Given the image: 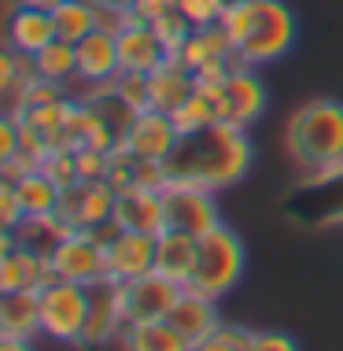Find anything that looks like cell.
<instances>
[{
  "label": "cell",
  "mask_w": 343,
  "mask_h": 351,
  "mask_svg": "<svg viewBox=\"0 0 343 351\" xmlns=\"http://www.w3.org/2000/svg\"><path fill=\"white\" fill-rule=\"evenodd\" d=\"M251 163L255 145L247 130L233 126V122H214V126H203L196 134H181L177 148L166 159V170L170 182H192L222 193V189L244 182Z\"/></svg>",
  "instance_id": "1"
},
{
  "label": "cell",
  "mask_w": 343,
  "mask_h": 351,
  "mask_svg": "<svg viewBox=\"0 0 343 351\" xmlns=\"http://www.w3.org/2000/svg\"><path fill=\"white\" fill-rule=\"evenodd\" d=\"M222 26L233 37L236 60L251 67L284 60L295 49V34H299L295 12L284 0H233Z\"/></svg>",
  "instance_id": "2"
},
{
  "label": "cell",
  "mask_w": 343,
  "mask_h": 351,
  "mask_svg": "<svg viewBox=\"0 0 343 351\" xmlns=\"http://www.w3.org/2000/svg\"><path fill=\"white\" fill-rule=\"evenodd\" d=\"M284 145L303 178L343 163V104L318 97L295 108L284 130Z\"/></svg>",
  "instance_id": "3"
},
{
  "label": "cell",
  "mask_w": 343,
  "mask_h": 351,
  "mask_svg": "<svg viewBox=\"0 0 343 351\" xmlns=\"http://www.w3.org/2000/svg\"><path fill=\"white\" fill-rule=\"evenodd\" d=\"M244 270H247V248H244L236 230H229L222 222L218 230L199 237V259H196V274H192V289L222 300L240 285Z\"/></svg>",
  "instance_id": "4"
},
{
  "label": "cell",
  "mask_w": 343,
  "mask_h": 351,
  "mask_svg": "<svg viewBox=\"0 0 343 351\" xmlns=\"http://www.w3.org/2000/svg\"><path fill=\"white\" fill-rule=\"evenodd\" d=\"M284 215H288L295 226H307V230H332V226H343V163L321 170V174L303 178V182L284 196Z\"/></svg>",
  "instance_id": "5"
},
{
  "label": "cell",
  "mask_w": 343,
  "mask_h": 351,
  "mask_svg": "<svg viewBox=\"0 0 343 351\" xmlns=\"http://www.w3.org/2000/svg\"><path fill=\"white\" fill-rule=\"evenodd\" d=\"M89 322V285L52 278L41 289V333L55 344H81Z\"/></svg>",
  "instance_id": "6"
},
{
  "label": "cell",
  "mask_w": 343,
  "mask_h": 351,
  "mask_svg": "<svg viewBox=\"0 0 343 351\" xmlns=\"http://www.w3.org/2000/svg\"><path fill=\"white\" fill-rule=\"evenodd\" d=\"M166 204V226L170 230H185L192 237H207L222 226V207H218V193L207 185L192 182H170L163 189Z\"/></svg>",
  "instance_id": "7"
},
{
  "label": "cell",
  "mask_w": 343,
  "mask_h": 351,
  "mask_svg": "<svg viewBox=\"0 0 343 351\" xmlns=\"http://www.w3.org/2000/svg\"><path fill=\"white\" fill-rule=\"evenodd\" d=\"M122 285V311L126 322H155V318H170V311L177 307L185 285L170 281L166 274L148 270L133 281H118Z\"/></svg>",
  "instance_id": "8"
},
{
  "label": "cell",
  "mask_w": 343,
  "mask_h": 351,
  "mask_svg": "<svg viewBox=\"0 0 343 351\" xmlns=\"http://www.w3.org/2000/svg\"><path fill=\"white\" fill-rule=\"evenodd\" d=\"M114 204H118V189H114L107 178H103V182H78V185L63 189L55 215L66 218L74 230H92V226L111 222Z\"/></svg>",
  "instance_id": "9"
},
{
  "label": "cell",
  "mask_w": 343,
  "mask_h": 351,
  "mask_svg": "<svg viewBox=\"0 0 343 351\" xmlns=\"http://www.w3.org/2000/svg\"><path fill=\"white\" fill-rule=\"evenodd\" d=\"M55 278L78 281V285H97L107 278V248L92 237L89 230H74L52 255Z\"/></svg>",
  "instance_id": "10"
},
{
  "label": "cell",
  "mask_w": 343,
  "mask_h": 351,
  "mask_svg": "<svg viewBox=\"0 0 343 351\" xmlns=\"http://www.w3.org/2000/svg\"><path fill=\"white\" fill-rule=\"evenodd\" d=\"M266 108H270V93H266L259 67L236 60V67L225 82V122H233L240 130H251L266 115Z\"/></svg>",
  "instance_id": "11"
},
{
  "label": "cell",
  "mask_w": 343,
  "mask_h": 351,
  "mask_svg": "<svg viewBox=\"0 0 343 351\" xmlns=\"http://www.w3.org/2000/svg\"><path fill=\"white\" fill-rule=\"evenodd\" d=\"M122 326H126V311H122V285L103 278L89 285V322H85L81 348H103L118 340Z\"/></svg>",
  "instance_id": "12"
},
{
  "label": "cell",
  "mask_w": 343,
  "mask_h": 351,
  "mask_svg": "<svg viewBox=\"0 0 343 351\" xmlns=\"http://www.w3.org/2000/svg\"><path fill=\"white\" fill-rule=\"evenodd\" d=\"M181 130L174 126V115L159 108H148L133 119L129 134H126V148L137 159H155V163H166L170 152L177 148Z\"/></svg>",
  "instance_id": "13"
},
{
  "label": "cell",
  "mask_w": 343,
  "mask_h": 351,
  "mask_svg": "<svg viewBox=\"0 0 343 351\" xmlns=\"http://www.w3.org/2000/svg\"><path fill=\"white\" fill-rule=\"evenodd\" d=\"M74 49H78V85H81V89H92V85H111L122 74L118 34L92 30L89 37H81Z\"/></svg>",
  "instance_id": "14"
},
{
  "label": "cell",
  "mask_w": 343,
  "mask_h": 351,
  "mask_svg": "<svg viewBox=\"0 0 343 351\" xmlns=\"http://www.w3.org/2000/svg\"><path fill=\"white\" fill-rule=\"evenodd\" d=\"M148 270H155V237L137 233V230H122L107 244V278L133 281Z\"/></svg>",
  "instance_id": "15"
},
{
  "label": "cell",
  "mask_w": 343,
  "mask_h": 351,
  "mask_svg": "<svg viewBox=\"0 0 343 351\" xmlns=\"http://www.w3.org/2000/svg\"><path fill=\"white\" fill-rule=\"evenodd\" d=\"M118 60H122V71L151 74L155 67H163V63L170 60V49L163 45V37L155 34L151 23L133 19L126 30L118 34Z\"/></svg>",
  "instance_id": "16"
},
{
  "label": "cell",
  "mask_w": 343,
  "mask_h": 351,
  "mask_svg": "<svg viewBox=\"0 0 343 351\" xmlns=\"http://www.w3.org/2000/svg\"><path fill=\"white\" fill-rule=\"evenodd\" d=\"M196 259H199V237L185 233V230H166L155 237V270L166 274L177 285H192L196 274Z\"/></svg>",
  "instance_id": "17"
},
{
  "label": "cell",
  "mask_w": 343,
  "mask_h": 351,
  "mask_svg": "<svg viewBox=\"0 0 343 351\" xmlns=\"http://www.w3.org/2000/svg\"><path fill=\"white\" fill-rule=\"evenodd\" d=\"M55 19L49 8H30V4H18L15 12H8V34L4 45H12L18 52H30L37 56L45 45L55 41Z\"/></svg>",
  "instance_id": "18"
},
{
  "label": "cell",
  "mask_w": 343,
  "mask_h": 351,
  "mask_svg": "<svg viewBox=\"0 0 343 351\" xmlns=\"http://www.w3.org/2000/svg\"><path fill=\"white\" fill-rule=\"evenodd\" d=\"M114 222H118L122 230H137V233L159 237V233L166 230L163 193H151V189H129V193H118V204H114Z\"/></svg>",
  "instance_id": "19"
},
{
  "label": "cell",
  "mask_w": 343,
  "mask_h": 351,
  "mask_svg": "<svg viewBox=\"0 0 343 351\" xmlns=\"http://www.w3.org/2000/svg\"><path fill=\"white\" fill-rule=\"evenodd\" d=\"M170 322L185 333L192 344H199V340L214 337L218 329H222V315H218V300L207 296V292H199L188 285L185 292H181L177 307L170 311Z\"/></svg>",
  "instance_id": "20"
},
{
  "label": "cell",
  "mask_w": 343,
  "mask_h": 351,
  "mask_svg": "<svg viewBox=\"0 0 343 351\" xmlns=\"http://www.w3.org/2000/svg\"><path fill=\"white\" fill-rule=\"evenodd\" d=\"M118 348L122 351H192V340L170 318H155V322H126L118 333Z\"/></svg>",
  "instance_id": "21"
},
{
  "label": "cell",
  "mask_w": 343,
  "mask_h": 351,
  "mask_svg": "<svg viewBox=\"0 0 343 351\" xmlns=\"http://www.w3.org/2000/svg\"><path fill=\"white\" fill-rule=\"evenodd\" d=\"M0 337H41V292H0Z\"/></svg>",
  "instance_id": "22"
},
{
  "label": "cell",
  "mask_w": 343,
  "mask_h": 351,
  "mask_svg": "<svg viewBox=\"0 0 343 351\" xmlns=\"http://www.w3.org/2000/svg\"><path fill=\"white\" fill-rule=\"evenodd\" d=\"M52 278H55L52 259H45V255H34L26 248L0 255V292H15V289L41 292Z\"/></svg>",
  "instance_id": "23"
},
{
  "label": "cell",
  "mask_w": 343,
  "mask_h": 351,
  "mask_svg": "<svg viewBox=\"0 0 343 351\" xmlns=\"http://www.w3.org/2000/svg\"><path fill=\"white\" fill-rule=\"evenodd\" d=\"M148 85H151V108L170 111V115H174L181 104L196 93V74L188 71L177 56H170L163 67H155L148 74Z\"/></svg>",
  "instance_id": "24"
},
{
  "label": "cell",
  "mask_w": 343,
  "mask_h": 351,
  "mask_svg": "<svg viewBox=\"0 0 343 351\" xmlns=\"http://www.w3.org/2000/svg\"><path fill=\"white\" fill-rule=\"evenodd\" d=\"M71 233H74V226L66 222V218H60L55 211L52 215H26L23 222H18V230H15V241H18V248L52 259Z\"/></svg>",
  "instance_id": "25"
},
{
  "label": "cell",
  "mask_w": 343,
  "mask_h": 351,
  "mask_svg": "<svg viewBox=\"0 0 343 351\" xmlns=\"http://www.w3.org/2000/svg\"><path fill=\"white\" fill-rule=\"evenodd\" d=\"M174 56L188 71H196L199 63H207V60H233L236 49H233V37H229L225 26L214 23V26H196V30L188 34V41L181 45V52H174Z\"/></svg>",
  "instance_id": "26"
},
{
  "label": "cell",
  "mask_w": 343,
  "mask_h": 351,
  "mask_svg": "<svg viewBox=\"0 0 343 351\" xmlns=\"http://www.w3.org/2000/svg\"><path fill=\"white\" fill-rule=\"evenodd\" d=\"M4 182H8V178H4ZM12 185H15V196H18V204H23L26 215H52L55 207H60L63 189L55 185L41 167H37V170H26V174L15 178Z\"/></svg>",
  "instance_id": "27"
},
{
  "label": "cell",
  "mask_w": 343,
  "mask_h": 351,
  "mask_svg": "<svg viewBox=\"0 0 343 351\" xmlns=\"http://www.w3.org/2000/svg\"><path fill=\"white\" fill-rule=\"evenodd\" d=\"M34 60H37V74H41V78L60 82L66 89L78 85V49H74L71 41L55 37L52 45H45V49L34 56Z\"/></svg>",
  "instance_id": "28"
},
{
  "label": "cell",
  "mask_w": 343,
  "mask_h": 351,
  "mask_svg": "<svg viewBox=\"0 0 343 351\" xmlns=\"http://www.w3.org/2000/svg\"><path fill=\"white\" fill-rule=\"evenodd\" d=\"M52 19H55V34L63 41L78 45L81 37L97 30V0H63V4L52 8Z\"/></svg>",
  "instance_id": "29"
},
{
  "label": "cell",
  "mask_w": 343,
  "mask_h": 351,
  "mask_svg": "<svg viewBox=\"0 0 343 351\" xmlns=\"http://www.w3.org/2000/svg\"><path fill=\"white\" fill-rule=\"evenodd\" d=\"M71 108H74V97H63V100L37 104V108L18 111V119H23V122H30L34 130H41L45 137H52V134H60V130L66 126V115H71Z\"/></svg>",
  "instance_id": "30"
},
{
  "label": "cell",
  "mask_w": 343,
  "mask_h": 351,
  "mask_svg": "<svg viewBox=\"0 0 343 351\" xmlns=\"http://www.w3.org/2000/svg\"><path fill=\"white\" fill-rule=\"evenodd\" d=\"M255 344V329H244V326H229L222 322V329H218L214 337L199 340L192 344V351H251Z\"/></svg>",
  "instance_id": "31"
},
{
  "label": "cell",
  "mask_w": 343,
  "mask_h": 351,
  "mask_svg": "<svg viewBox=\"0 0 343 351\" xmlns=\"http://www.w3.org/2000/svg\"><path fill=\"white\" fill-rule=\"evenodd\" d=\"M111 89L118 93V97L126 100L133 111H148V108H151V85H148V74H140V71H122L118 78L111 82Z\"/></svg>",
  "instance_id": "32"
},
{
  "label": "cell",
  "mask_w": 343,
  "mask_h": 351,
  "mask_svg": "<svg viewBox=\"0 0 343 351\" xmlns=\"http://www.w3.org/2000/svg\"><path fill=\"white\" fill-rule=\"evenodd\" d=\"M229 4H233V0H177V12L192 26H214L225 19Z\"/></svg>",
  "instance_id": "33"
},
{
  "label": "cell",
  "mask_w": 343,
  "mask_h": 351,
  "mask_svg": "<svg viewBox=\"0 0 343 351\" xmlns=\"http://www.w3.org/2000/svg\"><path fill=\"white\" fill-rule=\"evenodd\" d=\"M151 26H155V34L163 37V45L170 49V56H174V52H181V45H185V41H188V34L196 30V26L188 23V19L181 15L177 8H170V12H166L163 19H155Z\"/></svg>",
  "instance_id": "34"
},
{
  "label": "cell",
  "mask_w": 343,
  "mask_h": 351,
  "mask_svg": "<svg viewBox=\"0 0 343 351\" xmlns=\"http://www.w3.org/2000/svg\"><path fill=\"white\" fill-rule=\"evenodd\" d=\"M41 170H45V174H49L60 189H71V185L81 182V178H78V156H74L71 148H55L52 156L45 159Z\"/></svg>",
  "instance_id": "35"
},
{
  "label": "cell",
  "mask_w": 343,
  "mask_h": 351,
  "mask_svg": "<svg viewBox=\"0 0 343 351\" xmlns=\"http://www.w3.org/2000/svg\"><path fill=\"white\" fill-rule=\"evenodd\" d=\"M78 178L81 182H103L111 170V152H100V148H78Z\"/></svg>",
  "instance_id": "36"
},
{
  "label": "cell",
  "mask_w": 343,
  "mask_h": 351,
  "mask_svg": "<svg viewBox=\"0 0 343 351\" xmlns=\"http://www.w3.org/2000/svg\"><path fill=\"white\" fill-rule=\"evenodd\" d=\"M133 23V8L126 4H111V0H97V30L122 34Z\"/></svg>",
  "instance_id": "37"
},
{
  "label": "cell",
  "mask_w": 343,
  "mask_h": 351,
  "mask_svg": "<svg viewBox=\"0 0 343 351\" xmlns=\"http://www.w3.org/2000/svg\"><path fill=\"white\" fill-rule=\"evenodd\" d=\"M71 97V89L60 82H49V78H37L30 89H26V100H23V111L26 108H37V104H52V100H63Z\"/></svg>",
  "instance_id": "38"
},
{
  "label": "cell",
  "mask_w": 343,
  "mask_h": 351,
  "mask_svg": "<svg viewBox=\"0 0 343 351\" xmlns=\"http://www.w3.org/2000/svg\"><path fill=\"white\" fill-rule=\"evenodd\" d=\"M251 351H299V344H295V337L281 333V329H255Z\"/></svg>",
  "instance_id": "39"
},
{
  "label": "cell",
  "mask_w": 343,
  "mask_h": 351,
  "mask_svg": "<svg viewBox=\"0 0 343 351\" xmlns=\"http://www.w3.org/2000/svg\"><path fill=\"white\" fill-rule=\"evenodd\" d=\"M18 156V115L0 119V163Z\"/></svg>",
  "instance_id": "40"
},
{
  "label": "cell",
  "mask_w": 343,
  "mask_h": 351,
  "mask_svg": "<svg viewBox=\"0 0 343 351\" xmlns=\"http://www.w3.org/2000/svg\"><path fill=\"white\" fill-rule=\"evenodd\" d=\"M170 8H177V0H137V4H133V19L155 23V19H163Z\"/></svg>",
  "instance_id": "41"
},
{
  "label": "cell",
  "mask_w": 343,
  "mask_h": 351,
  "mask_svg": "<svg viewBox=\"0 0 343 351\" xmlns=\"http://www.w3.org/2000/svg\"><path fill=\"white\" fill-rule=\"evenodd\" d=\"M0 351H34V340H26V337H0Z\"/></svg>",
  "instance_id": "42"
},
{
  "label": "cell",
  "mask_w": 343,
  "mask_h": 351,
  "mask_svg": "<svg viewBox=\"0 0 343 351\" xmlns=\"http://www.w3.org/2000/svg\"><path fill=\"white\" fill-rule=\"evenodd\" d=\"M18 4H30V8H49V12H52V8H55V4H63V0H18Z\"/></svg>",
  "instance_id": "43"
},
{
  "label": "cell",
  "mask_w": 343,
  "mask_h": 351,
  "mask_svg": "<svg viewBox=\"0 0 343 351\" xmlns=\"http://www.w3.org/2000/svg\"><path fill=\"white\" fill-rule=\"evenodd\" d=\"M111 4H126V8H133V4H137V0H111Z\"/></svg>",
  "instance_id": "44"
}]
</instances>
